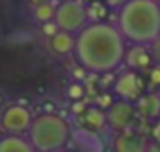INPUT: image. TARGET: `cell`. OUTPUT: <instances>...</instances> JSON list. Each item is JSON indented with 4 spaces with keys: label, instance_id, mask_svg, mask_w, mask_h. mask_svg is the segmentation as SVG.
Returning a JSON list of instances; mask_svg holds the SVG:
<instances>
[{
    "label": "cell",
    "instance_id": "44dd1931",
    "mask_svg": "<svg viewBox=\"0 0 160 152\" xmlns=\"http://www.w3.org/2000/svg\"><path fill=\"white\" fill-rule=\"evenodd\" d=\"M72 75H73V79H75L77 83H85V81L89 79V75H91V73H89V71H87L83 66H79V64H77V66L73 68Z\"/></svg>",
    "mask_w": 160,
    "mask_h": 152
},
{
    "label": "cell",
    "instance_id": "5b68a950",
    "mask_svg": "<svg viewBox=\"0 0 160 152\" xmlns=\"http://www.w3.org/2000/svg\"><path fill=\"white\" fill-rule=\"evenodd\" d=\"M145 88H147V81L143 77V73L124 69L122 73L117 75V81L113 85V94L117 100L138 103V100L145 94Z\"/></svg>",
    "mask_w": 160,
    "mask_h": 152
},
{
    "label": "cell",
    "instance_id": "52a82bcc",
    "mask_svg": "<svg viewBox=\"0 0 160 152\" xmlns=\"http://www.w3.org/2000/svg\"><path fill=\"white\" fill-rule=\"evenodd\" d=\"M106 115H108V130H111L117 135L132 130V124L138 118V109H136V103L117 100L111 105V109L106 111Z\"/></svg>",
    "mask_w": 160,
    "mask_h": 152
},
{
    "label": "cell",
    "instance_id": "8fae6325",
    "mask_svg": "<svg viewBox=\"0 0 160 152\" xmlns=\"http://www.w3.org/2000/svg\"><path fill=\"white\" fill-rule=\"evenodd\" d=\"M136 109H138V116L145 118V120H158L160 118V94L158 92H145L138 103H136Z\"/></svg>",
    "mask_w": 160,
    "mask_h": 152
},
{
    "label": "cell",
    "instance_id": "8992f818",
    "mask_svg": "<svg viewBox=\"0 0 160 152\" xmlns=\"http://www.w3.org/2000/svg\"><path fill=\"white\" fill-rule=\"evenodd\" d=\"M32 122H34V116L30 109L15 103L4 109L2 116H0V130H2V133H8V135H28Z\"/></svg>",
    "mask_w": 160,
    "mask_h": 152
},
{
    "label": "cell",
    "instance_id": "7a4b0ae2",
    "mask_svg": "<svg viewBox=\"0 0 160 152\" xmlns=\"http://www.w3.org/2000/svg\"><path fill=\"white\" fill-rule=\"evenodd\" d=\"M115 25L130 45H152L160 38V4L154 0H128L117 12Z\"/></svg>",
    "mask_w": 160,
    "mask_h": 152
},
{
    "label": "cell",
    "instance_id": "4dcf8cb0",
    "mask_svg": "<svg viewBox=\"0 0 160 152\" xmlns=\"http://www.w3.org/2000/svg\"><path fill=\"white\" fill-rule=\"evenodd\" d=\"M0 105H2V94H0Z\"/></svg>",
    "mask_w": 160,
    "mask_h": 152
},
{
    "label": "cell",
    "instance_id": "ac0fdd59",
    "mask_svg": "<svg viewBox=\"0 0 160 152\" xmlns=\"http://www.w3.org/2000/svg\"><path fill=\"white\" fill-rule=\"evenodd\" d=\"M115 102H117V98H115L113 90H111V92H109V90H104V92L96 94V98H94V105L100 107V109H104V111L111 109V105H113Z\"/></svg>",
    "mask_w": 160,
    "mask_h": 152
},
{
    "label": "cell",
    "instance_id": "7402d4cb",
    "mask_svg": "<svg viewBox=\"0 0 160 152\" xmlns=\"http://www.w3.org/2000/svg\"><path fill=\"white\" fill-rule=\"evenodd\" d=\"M149 139H151V143H156V145H160V118H158V120H154V122H151Z\"/></svg>",
    "mask_w": 160,
    "mask_h": 152
},
{
    "label": "cell",
    "instance_id": "9c48e42d",
    "mask_svg": "<svg viewBox=\"0 0 160 152\" xmlns=\"http://www.w3.org/2000/svg\"><path fill=\"white\" fill-rule=\"evenodd\" d=\"M151 139L132 130L117 133L113 137V152H147Z\"/></svg>",
    "mask_w": 160,
    "mask_h": 152
},
{
    "label": "cell",
    "instance_id": "cb8c5ba5",
    "mask_svg": "<svg viewBox=\"0 0 160 152\" xmlns=\"http://www.w3.org/2000/svg\"><path fill=\"white\" fill-rule=\"evenodd\" d=\"M102 2H104L109 10H117V12H119V10L128 2V0H102Z\"/></svg>",
    "mask_w": 160,
    "mask_h": 152
},
{
    "label": "cell",
    "instance_id": "277c9868",
    "mask_svg": "<svg viewBox=\"0 0 160 152\" xmlns=\"http://www.w3.org/2000/svg\"><path fill=\"white\" fill-rule=\"evenodd\" d=\"M55 23L58 25L60 30L77 36L79 32H81V30L89 25L87 6L81 4L79 0H68V2H60V4L57 6Z\"/></svg>",
    "mask_w": 160,
    "mask_h": 152
},
{
    "label": "cell",
    "instance_id": "1f68e13d",
    "mask_svg": "<svg viewBox=\"0 0 160 152\" xmlns=\"http://www.w3.org/2000/svg\"><path fill=\"white\" fill-rule=\"evenodd\" d=\"M57 2H68V0H57Z\"/></svg>",
    "mask_w": 160,
    "mask_h": 152
},
{
    "label": "cell",
    "instance_id": "d6a6232c",
    "mask_svg": "<svg viewBox=\"0 0 160 152\" xmlns=\"http://www.w3.org/2000/svg\"><path fill=\"white\" fill-rule=\"evenodd\" d=\"M154 2H158V4H160V0H154Z\"/></svg>",
    "mask_w": 160,
    "mask_h": 152
},
{
    "label": "cell",
    "instance_id": "2e32d148",
    "mask_svg": "<svg viewBox=\"0 0 160 152\" xmlns=\"http://www.w3.org/2000/svg\"><path fill=\"white\" fill-rule=\"evenodd\" d=\"M81 135L85 137L83 141H79V152H102V143L98 141V133H92L89 130H83Z\"/></svg>",
    "mask_w": 160,
    "mask_h": 152
},
{
    "label": "cell",
    "instance_id": "5bb4252c",
    "mask_svg": "<svg viewBox=\"0 0 160 152\" xmlns=\"http://www.w3.org/2000/svg\"><path fill=\"white\" fill-rule=\"evenodd\" d=\"M109 8L102 2V0H94L91 6H87V15H89V23H104L109 17Z\"/></svg>",
    "mask_w": 160,
    "mask_h": 152
},
{
    "label": "cell",
    "instance_id": "f546056e",
    "mask_svg": "<svg viewBox=\"0 0 160 152\" xmlns=\"http://www.w3.org/2000/svg\"><path fill=\"white\" fill-rule=\"evenodd\" d=\"M62 152H77V150H62Z\"/></svg>",
    "mask_w": 160,
    "mask_h": 152
},
{
    "label": "cell",
    "instance_id": "9a60e30c",
    "mask_svg": "<svg viewBox=\"0 0 160 152\" xmlns=\"http://www.w3.org/2000/svg\"><path fill=\"white\" fill-rule=\"evenodd\" d=\"M60 2H51V4H45V6H40V8H34L32 10V15H34V19L40 23V25H43V23H49V21H55V15H57V6H58Z\"/></svg>",
    "mask_w": 160,
    "mask_h": 152
},
{
    "label": "cell",
    "instance_id": "83f0119b",
    "mask_svg": "<svg viewBox=\"0 0 160 152\" xmlns=\"http://www.w3.org/2000/svg\"><path fill=\"white\" fill-rule=\"evenodd\" d=\"M147 152H160V145H156V143H151Z\"/></svg>",
    "mask_w": 160,
    "mask_h": 152
},
{
    "label": "cell",
    "instance_id": "4fadbf2b",
    "mask_svg": "<svg viewBox=\"0 0 160 152\" xmlns=\"http://www.w3.org/2000/svg\"><path fill=\"white\" fill-rule=\"evenodd\" d=\"M0 152H38V150L30 143L28 135L0 133Z\"/></svg>",
    "mask_w": 160,
    "mask_h": 152
},
{
    "label": "cell",
    "instance_id": "30bf717a",
    "mask_svg": "<svg viewBox=\"0 0 160 152\" xmlns=\"http://www.w3.org/2000/svg\"><path fill=\"white\" fill-rule=\"evenodd\" d=\"M79 120H81L83 130H89L92 133H100L108 128V115L104 109H100L96 105H89L87 111L79 116Z\"/></svg>",
    "mask_w": 160,
    "mask_h": 152
},
{
    "label": "cell",
    "instance_id": "d4e9b609",
    "mask_svg": "<svg viewBox=\"0 0 160 152\" xmlns=\"http://www.w3.org/2000/svg\"><path fill=\"white\" fill-rule=\"evenodd\" d=\"M115 81H117V75H115V73H104L100 85H102V87H109V85H115Z\"/></svg>",
    "mask_w": 160,
    "mask_h": 152
},
{
    "label": "cell",
    "instance_id": "603a6c76",
    "mask_svg": "<svg viewBox=\"0 0 160 152\" xmlns=\"http://www.w3.org/2000/svg\"><path fill=\"white\" fill-rule=\"evenodd\" d=\"M87 107H89V105H87L83 100H81V102H72V103H70V111H72V115H75L77 118L87 111Z\"/></svg>",
    "mask_w": 160,
    "mask_h": 152
},
{
    "label": "cell",
    "instance_id": "ba28073f",
    "mask_svg": "<svg viewBox=\"0 0 160 152\" xmlns=\"http://www.w3.org/2000/svg\"><path fill=\"white\" fill-rule=\"evenodd\" d=\"M124 64H126V69H132L138 73H145V71L149 73L151 68L156 64V58L151 45H128Z\"/></svg>",
    "mask_w": 160,
    "mask_h": 152
},
{
    "label": "cell",
    "instance_id": "6da1fadb",
    "mask_svg": "<svg viewBox=\"0 0 160 152\" xmlns=\"http://www.w3.org/2000/svg\"><path fill=\"white\" fill-rule=\"evenodd\" d=\"M128 41L121 34L119 26L111 21L89 23L77 34L75 60L89 73L104 75L113 73L124 64Z\"/></svg>",
    "mask_w": 160,
    "mask_h": 152
},
{
    "label": "cell",
    "instance_id": "ffe728a7",
    "mask_svg": "<svg viewBox=\"0 0 160 152\" xmlns=\"http://www.w3.org/2000/svg\"><path fill=\"white\" fill-rule=\"evenodd\" d=\"M147 75H149V77H147L149 79V85L152 88H160V64H154Z\"/></svg>",
    "mask_w": 160,
    "mask_h": 152
},
{
    "label": "cell",
    "instance_id": "3957f363",
    "mask_svg": "<svg viewBox=\"0 0 160 152\" xmlns=\"http://www.w3.org/2000/svg\"><path fill=\"white\" fill-rule=\"evenodd\" d=\"M28 139L38 152H62L72 139V128L58 113H42L34 116Z\"/></svg>",
    "mask_w": 160,
    "mask_h": 152
},
{
    "label": "cell",
    "instance_id": "f1b7e54d",
    "mask_svg": "<svg viewBox=\"0 0 160 152\" xmlns=\"http://www.w3.org/2000/svg\"><path fill=\"white\" fill-rule=\"evenodd\" d=\"M79 2H81V4H85V6H91V4L94 2V0H79Z\"/></svg>",
    "mask_w": 160,
    "mask_h": 152
},
{
    "label": "cell",
    "instance_id": "d6986e66",
    "mask_svg": "<svg viewBox=\"0 0 160 152\" xmlns=\"http://www.w3.org/2000/svg\"><path fill=\"white\" fill-rule=\"evenodd\" d=\"M40 32H42L47 40H51V38H55V36L60 32V28H58V25H57L55 21H49V23H43V25L40 26Z\"/></svg>",
    "mask_w": 160,
    "mask_h": 152
},
{
    "label": "cell",
    "instance_id": "484cf974",
    "mask_svg": "<svg viewBox=\"0 0 160 152\" xmlns=\"http://www.w3.org/2000/svg\"><path fill=\"white\" fill-rule=\"evenodd\" d=\"M43 113L55 115V113H57V103H55V102H45V103H43Z\"/></svg>",
    "mask_w": 160,
    "mask_h": 152
},
{
    "label": "cell",
    "instance_id": "e0dca14e",
    "mask_svg": "<svg viewBox=\"0 0 160 152\" xmlns=\"http://www.w3.org/2000/svg\"><path fill=\"white\" fill-rule=\"evenodd\" d=\"M85 94H87L85 83H77V81H73V83H70L68 88H66V96H68L72 102H81V100L85 98Z\"/></svg>",
    "mask_w": 160,
    "mask_h": 152
},
{
    "label": "cell",
    "instance_id": "7c38bea8",
    "mask_svg": "<svg viewBox=\"0 0 160 152\" xmlns=\"http://www.w3.org/2000/svg\"><path fill=\"white\" fill-rule=\"evenodd\" d=\"M75 43H77V36L60 30L55 38L47 40V47L53 55L57 56H70L75 53Z\"/></svg>",
    "mask_w": 160,
    "mask_h": 152
},
{
    "label": "cell",
    "instance_id": "4316f807",
    "mask_svg": "<svg viewBox=\"0 0 160 152\" xmlns=\"http://www.w3.org/2000/svg\"><path fill=\"white\" fill-rule=\"evenodd\" d=\"M27 2L32 6V10L34 8H40V6H45V4H51V2H55V0H27Z\"/></svg>",
    "mask_w": 160,
    "mask_h": 152
}]
</instances>
